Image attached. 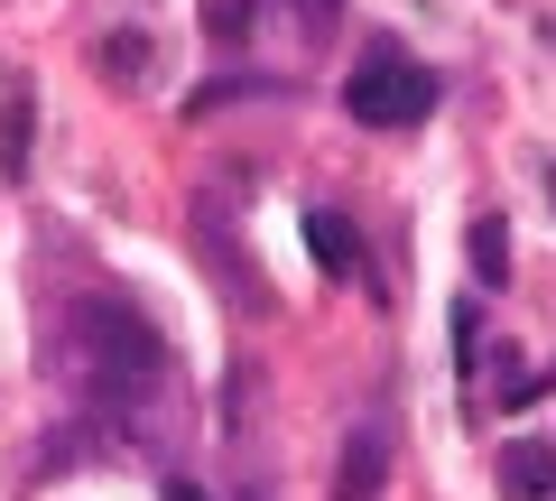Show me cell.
<instances>
[{"mask_svg":"<svg viewBox=\"0 0 556 501\" xmlns=\"http://www.w3.org/2000/svg\"><path fill=\"white\" fill-rule=\"evenodd\" d=\"M455 362H464V372L482 362V306H455Z\"/></svg>","mask_w":556,"mask_h":501,"instance_id":"cell-11","label":"cell"},{"mask_svg":"<svg viewBox=\"0 0 556 501\" xmlns=\"http://www.w3.org/2000/svg\"><path fill=\"white\" fill-rule=\"evenodd\" d=\"M473 279H482V288L510 279V223H501V214H482V223H473Z\"/></svg>","mask_w":556,"mask_h":501,"instance_id":"cell-7","label":"cell"},{"mask_svg":"<svg viewBox=\"0 0 556 501\" xmlns=\"http://www.w3.org/2000/svg\"><path fill=\"white\" fill-rule=\"evenodd\" d=\"M75 343H84V362H93V381H102V400H112V409L167 381L159 325L139 316V306H121V298H84L75 306Z\"/></svg>","mask_w":556,"mask_h":501,"instance_id":"cell-1","label":"cell"},{"mask_svg":"<svg viewBox=\"0 0 556 501\" xmlns=\"http://www.w3.org/2000/svg\"><path fill=\"white\" fill-rule=\"evenodd\" d=\"M102 65H112V75H139V65H149V38H139V28H112V38H102Z\"/></svg>","mask_w":556,"mask_h":501,"instance_id":"cell-9","label":"cell"},{"mask_svg":"<svg viewBox=\"0 0 556 501\" xmlns=\"http://www.w3.org/2000/svg\"><path fill=\"white\" fill-rule=\"evenodd\" d=\"M204 28H214V38H251V0H204Z\"/></svg>","mask_w":556,"mask_h":501,"instance_id":"cell-10","label":"cell"},{"mask_svg":"<svg viewBox=\"0 0 556 501\" xmlns=\"http://www.w3.org/2000/svg\"><path fill=\"white\" fill-rule=\"evenodd\" d=\"M547 38H556V28H547Z\"/></svg>","mask_w":556,"mask_h":501,"instance_id":"cell-16","label":"cell"},{"mask_svg":"<svg viewBox=\"0 0 556 501\" xmlns=\"http://www.w3.org/2000/svg\"><path fill=\"white\" fill-rule=\"evenodd\" d=\"M556 492V446H501V501H547Z\"/></svg>","mask_w":556,"mask_h":501,"instance_id":"cell-5","label":"cell"},{"mask_svg":"<svg viewBox=\"0 0 556 501\" xmlns=\"http://www.w3.org/2000/svg\"><path fill=\"white\" fill-rule=\"evenodd\" d=\"M306 251H316L325 279H353V223H343V214H325V204H316V214H306Z\"/></svg>","mask_w":556,"mask_h":501,"instance_id":"cell-6","label":"cell"},{"mask_svg":"<svg viewBox=\"0 0 556 501\" xmlns=\"http://www.w3.org/2000/svg\"><path fill=\"white\" fill-rule=\"evenodd\" d=\"M241 501H260V492H241Z\"/></svg>","mask_w":556,"mask_h":501,"instance_id":"cell-15","label":"cell"},{"mask_svg":"<svg viewBox=\"0 0 556 501\" xmlns=\"http://www.w3.org/2000/svg\"><path fill=\"white\" fill-rule=\"evenodd\" d=\"M380 483H390V446H380V427H353L334 464V501H380Z\"/></svg>","mask_w":556,"mask_h":501,"instance_id":"cell-3","label":"cell"},{"mask_svg":"<svg viewBox=\"0 0 556 501\" xmlns=\"http://www.w3.org/2000/svg\"><path fill=\"white\" fill-rule=\"evenodd\" d=\"M334 20H343V0H298V28H306V47H316V38H334Z\"/></svg>","mask_w":556,"mask_h":501,"instance_id":"cell-12","label":"cell"},{"mask_svg":"<svg viewBox=\"0 0 556 501\" xmlns=\"http://www.w3.org/2000/svg\"><path fill=\"white\" fill-rule=\"evenodd\" d=\"M529 400H547V390H538V381H529V362L501 343V353H492V409H529Z\"/></svg>","mask_w":556,"mask_h":501,"instance_id":"cell-8","label":"cell"},{"mask_svg":"<svg viewBox=\"0 0 556 501\" xmlns=\"http://www.w3.org/2000/svg\"><path fill=\"white\" fill-rule=\"evenodd\" d=\"M437 93L445 84L427 75L408 47H371V57L353 65V84H343V112H353L362 130H417V121L437 112Z\"/></svg>","mask_w":556,"mask_h":501,"instance_id":"cell-2","label":"cell"},{"mask_svg":"<svg viewBox=\"0 0 556 501\" xmlns=\"http://www.w3.org/2000/svg\"><path fill=\"white\" fill-rule=\"evenodd\" d=\"M28 159H38V93H28V84H10V102H0V167H10V177H28Z\"/></svg>","mask_w":556,"mask_h":501,"instance_id":"cell-4","label":"cell"},{"mask_svg":"<svg viewBox=\"0 0 556 501\" xmlns=\"http://www.w3.org/2000/svg\"><path fill=\"white\" fill-rule=\"evenodd\" d=\"M547 196H556V167H547Z\"/></svg>","mask_w":556,"mask_h":501,"instance_id":"cell-14","label":"cell"},{"mask_svg":"<svg viewBox=\"0 0 556 501\" xmlns=\"http://www.w3.org/2000/svg\"><path fill=\"white\" fill-rule=\"evenodd\" d=\"M167 501H204V492H195V483H167Z\"/></svg>","mask_w":556,"mask_h":501,"instance_id":"cell-13","label":"cell"}]
</instances>
